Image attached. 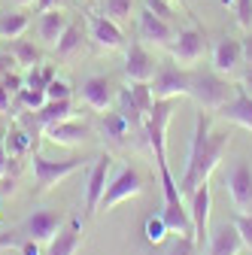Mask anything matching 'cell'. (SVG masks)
Segmentation results:
<instances>
[{"label": "cell", "mask_w": 252, "mask_h": 255, "mask_svg": "<svg viewBox=\"0 0 252 255\" xmlns=\"http://www.w3.org/2000/svg\"><path fill=\"white\" fill-rule=\"evenodd\" d=\"M79 94H82V104H85L88 110H94V113H107V110L113 107V101L119 98L113 79H107V76H88V79L82 82Z\"/></svg>", "instance_id": "cell-13"}, {"label": "cell", "mask_w": 252, "mask_h": 255, "mask_svg": "<svg viewBox=\"0 0 252 255\" xmlns=\"http://www.w3.org/2000/svg\"><path fill=\"white\" fill-rule=\"evenodd\" d=\"M82 46H85V30H82L79 21H70V27L64 30V37H61L58 46H55V55L70 61V58H76L82 52Z\"/></svg>", "instance_id": "cell-23"}, {"label": "cell", "mask_w": 252, "mask_h": 255, "mask_svg": "<svg viewBox=\"0 0 252 255\" xmlns=\"http://www.w3.org/2000/svg\"><path fill=\"white\" fill-rule=\"evenodd\" d=\"M155 70H158V61H155V55L146 49V43L134 40L128 49H125V76L131 82H152Z\"/></svg>", "instance_id": "cell-9"}, {"label": "cell", "mask_w": 252, "mask_h": 255, "mask_svg": "<svg viewBox=\"0 0 252 255\" xmlns=\"http://www.w3.org/2000/svg\"><path fill=\"white\" fill-rule=\"evenodd\" d=\"M234 12H237V24L243 30H252V0H237Z\"/></svg>", "instance_id": "cell-37"}, {"label": "cell", "mask_w": 252, "mask_h": 255, "mask_svg": "<svg viewBox=\"0 0 252 255\" xmlns=\"http://www.w3.org/2000/svg\"><path fill=\"white\" fill-rule=\"evenodd\" d=\"M128 131H131V122L128 119H125L122 113H104V134L110 137V140H125V137H128Z\"/></svg>", "instance_id": "cell-29"}, {"label": "cell", "mask_w": 252, "mask_h": 255, "mask_svg": "<svg viewBox=\"0 0 252 255\" xmlns=\"http://www.w3.org/2000/svg\"><path fill=\"white\" fill-rule=\"evenodd\" d=\"M9 52H12V58H15V64H21V67H40L43 64V49L40 46H34L30 40H9Z\"/></svg>", "instance_id": "cell-25"}, {"label": "cell", "mask_w": 252, "mask_h": 255, "mask_svg": "<svg viewBox=\"0 0 252 255\" xmlns=\"http://www.w3.org/2000/svg\"><path fill=\"white\" fill-rule=\"evenodd\" d=\"M143 9H149L152 15H158V18H164V21H170V24H173V18H176V12H173V6L167 3V0H143Z\"/></svg>", "instance_id": "cell-35"}, {"label": "cell", "mask_w": 252, "mask_h": 255, "mask_svg": "<svg viewBox=\"0 0 252 255\" xmlns=\"http://www.w3.org/2000/svg\"><path fill=\"white\" fill-rule=\"evenodd\" d=\"M82 167L79 158H67V161H52V158L34 152L30 155V173H34V182H37V195H46L49 188H55L61 179H67L70 173H76Z\"/></svg>", "instance_id": "cell-5"}, {"label": "cell", "mask_w": 252, "mask_h": 255, "mask_svg": "<svg viewBox=\"0 0 252 255\" xmlns=\"http://www.w3.org/2000/svg\"><path fill=\"white\" fill-rule=\"evenodd\" d=\"M234 94H237V88L228 79H222V73H192L188 98H195L198 107H204L207 113H219Z\"/></svg>", "instance_id": "cell-3"}, {"label": "cell", "mask_w": 252, "mask_h": 255, "mask_svg": "<svg viewBox=\"0 0 252 255\" xmlns=\"http://www.w3.org/2000/svg\"><path fill=\"white\" fill-rule=\"evenodd\" d=\"M167 255H201V249H198V243H195L192 234H179L173 240V246H170Z\"/></svg>", "instance_id": "cell-33"}, {"label": "cell", "mask_w": 252, "mask_h": 255, "mask_svg": "<svg viewBox=\"0 0 252 255\" xmlns=\"http://www.w3.org/2000/svg\"><path fill=\"white\" fill-rule=\"evenodd\" d=\"M0 88H6L9 94H18V91L24 88V79H21L15 70H9V73H3V79H0Z\"/></svg>", "instance_id": "cell-38"}, {"label": "cell", "mask_w": 252, "mask_h": 255, "mask_svg": "<svg viewBox=\"0 0 252 255\" xmlns=\"http://www.w3.org/2000/svg\"><path fill=\"white\" fill-rule=\"evenodd\" d=\"M3 146H6V155L15 161V158L30 152V137L21 131V128H9V131L3 134Z\"/></svg>", "instance_id": "cell-27"}, {"label": "cell", "mask_w": 252, "mask_h": 255, "mask_svg": "<svg viewBox=\"0 0 252 255\" xmlns=\"http://www.w3.org/2000/svg\"><path fill=\"white\" fill-rule=\"evenodd\" d=\"M228 195L240 213L252 210V167L246 161H237L228 173Z\"/></svg>", "instance_id": "cell-14"}, {"label": "cell", "mask_w": 252, "mask_h": 255, "mask_svg": "<svg viewBox=\"0 0 252 255\" xmlns=\"http://www.w3.org/2000/svg\"><path fill=\"white\" fill-rule=\"evenodd\" d=\"M34 119H37V125L46 131L49 125H58V122H64V119H73V104L70 101H46L34 113Z\"/></svg>", "instance_id": "cell-24"}, {"label": "cell", "mask_w": 252, "mask_h": 255, "mask_svg": "<svg viewBox=\"0 0 252 255\" xmlns=\"http://www.w3.org/2000/svg\"><path fill=\"white\" fill-rule=\"evenodd\" d=\"M173 119V101H155L143 119V137L155 155V164L167 167V125Z\"/></svg>", "instance_id": "cell-2"}, {"label": "cell", "mask_w": 252, "mask_h": 255, "mask_svg": "<svg viewBox=\"0 0 252 255\" xmlns=\"http://www.w3.org/2000/svg\"><path fill=\"white\" fill-rule=\"evenodd\" d=\"M18 101H21L27 110H34V113H37L49 98H46V91H43V88H27V85H24V88L18 91Z\"/></svg>", "instance_id": "cell-32"}, {"label": "cell", "mask_w": 252, "mask_h": 255, "mask_svg": "<svg viewBox=\"0 0 252 255\" xmlns=\"http://www.w3.org/2000/svg\"><path fill=\"white\" fill-rule=\"evenodd\" d=\"M61 225H64V216H61V213H55V210H34L18 228H21L24 237L49 246V240L61 231Z\"/></svg>", "instance_id": "cell-11"}, {"label": "cell", "mask_w": 252, "mask_h": 255, "mask_svg": "<svg viewBox=\"0 0 252 255\" xmlns=\"http://www.w3.org/2000/svg\"><path fill=\"white\" fill-rule=\"evenodd\" d=\"M70 94H73V88H70V82H64V79H52L49 85H46V98L49 101H70Z\"/></svg>", "instance_id": "cell-34"}, {"label": "cell", "mask_w": 252, "mask_h": 255, "mask_svg": "<svg viewBox=\"0 0 252 255\" xmlns=\"http://www.w3.org/2000/svg\"><path fill=\"white\" fill-rule=\"evenodd\" d=\"M46 137L49 143L55 146H82L88 137H91V128L85 122H76V119H64L58 125H49L46 128Z\"/></svg>", "instance_id": "cell-15"}, {"label": "cell", "mask_w": 252, "mask_h": 255, "mask_svg": "<svg viewBox=\"0 0 252 255\" xmlns=\"http://www.w3.org/2000/svg\"><path fill=\"white\" fill-rule=\"evenodd\" d=\"M219 3H222V6H234V3H237V0H219Z\"/></svg>", "instance_id": "cell-45"}, {"label": "cell", "mask_w": 252, "mask_h": 255, "mask_svg": "<svg viewBox=\"0 0 252 255\" xmlns=\"http://www.w3.org/2000/svg\"><path fill=\"white\" fill-rule=\"evenodd\" d=\"M207 52V37H204V30L198 27H182L176 30V37L170 43V55L176 64H182V67H192V64H198Z\"/></svg>", "instance_id": "cell-7"}, {"label": "cell", "mask_w": 252, "mask_h": 255, "mask_svg": "<svg viewBox=\"0 0 252 255\" xmlns=\"http://www.w3.org/2000/svg\"><path fill=\"white\" fill-rule=\"evenodd\" d=\"M173 37H176V27H173L170 21H164V18H158V15H152L149 9H143V12L137 15V40H140V43L170 49Z\"/></svg>", "instance_id": "cell-10"}, {"label": "cell", "mask_w": 252, "mask_h": 255, "mask_svg": "<svg viewBox=\"0 0 252 255\" xmlns=\"http://www.w3.org/2000/svg\"><path fill=\"white\" fill-rule=\"evenodd\" d=\"M161 219H164V225H167L170 234H176V237H179V234H192V237H195L192 210H185L182 201H173V204L164 201V207H161Z\"/></svg>", "instance_id": "cell-20"}, {"label": "cell", "mask_w": 252, "mask_h": 255, "mask_svg": "<svg viewBox=\"0 0 252 255\" xmlns=\"http://www.w3.org/2000/svg\"><path fill=\"white\" fill-rule=\"evenodd\" d=\"M82 219H70L67 222V228H61L52 240H49V249H46V255H76L79 249H82Z\"/></svg>", "instance_id": "cell-17"}, {"label": "cell", "mask_w": 252, "mask_h": 255, "mask_svg": "<svg viewBox=\"0 0 252 255\" xmlns=\"http://www.w3.org/2000/svg\"><path fill=\"white\" fill-rule=\"evenodd\" d=\"M228 134H213V119L198 113L195 119V134H192V146H188V161L185 170L179 176V191L182 198H188L198 185H204L213 170L219 167L222 155L228 152Z\"/></svg>", "instance_id": "cell-1"}, {"label": "cell", "mask_w": 252, "mask_h": 255, "mask_svg": "<svg viewBox=\"0 0 252 255\" xmlns=\"http://www.w3.org/2000/svg\"><path fill=\"white\" fill-rule=\"evenodd\" d=\"M149 88H152L155 101L188 98V91H192V70H185L182 64H158Z\"/></svg>", "instance_id": "cell-4"}, {"label": "cell", "mask_w": 252, "mask_h": 255, "mask_svg": "<svg viewBox=\"0 0 252 255\" xmlns=\"http://www.w3.org/2000/svg\"><path fill=\"white\" fill-rule=\"evenodd\" d=\"M234 228H237V234H240L243 246H246V249H252V213H240V216L234 219Z\"/></svg>", "instance_id": "cell-36"}, {"label": "cell", "mask_w": 252, "mask_h": 255, "mask_svg": "<svg viewBox=\"0 0 252 255\" xmlns=\"http://www.w3.org/2000/svg\"><path fill=\"white\" fill-rule=\"evenodd\" d=\"M128 94H131V101L140 107V113L146 116L149 113V107L155 104V98H152V88H149V82H131V88H128Z\"/></svg>", "instance_id": "cell-31"}, {"label": "cell", "mask_w": 252, "mask_h": 255, "mask_svg": "<svg viewBox=\"0 0 252 255\" xmlns=\"http://www.w3.org/2000/svg\"><path fill=\"white\" fill-rule=\"evenodd\" d=\"M18 252H21V255H40V243L30 240V237H24L21 246H18Z\"/></svg>", "instance_id": "cell-40"}, {"label": "cell", "mask_w": 252, "mask_h": 255, "mask_svg": "<svg viewBox=\"0 0 252 255\" xmlns=\"http://www.w3.org/2000/svg\"><path fill=\"white\" fill-rule=\"evenodd\" d=\"M70 15H67V9H49V12H40V24H37V30H40V40H43V46H58V40L64 37V30L70 27Z\"/></svg>", "instance_id": "cell-19"}, {"label": "cell", "mask_w": 252, "mask_h": 255, "mask_svg": "<svg viewBox=\"0 0 252 255\" xmlns=\"http://www.w3.org/2000/svg\"><path fill=\"white\" fill-rule=\"evenodd\" d=\"M167 3H170V6H176V3H179V6H185V0H167Z\"/></svg>", "instance_id": "cell-46"}, {"label": "cell", "mask_w": 252, "mask_h": 255, "mask_svg": "<svg viewBox=\"0 0 252 255\" xmlns=\"http://www.w3.org/2000/svg\"><path fill=\"white\" fill-rule=\"evenodd\" d=\"M67 3H70V0H37V9L40 12H49V9H67Z\"/></svg>", "instance_id": "cell-39"}, {"label": "cell", "mask_w": 252, "mask_h": 255, "mask_svg": "<svg viewBox=\"0 0 252 255\" xmlns=\"http://www.w3.org/2000/svg\"><path fill=\"white\" fill-rule=\"evenodd\" d=\"M240 64H243V46H240V40L225 37V40H219L213 46V70L216 73L228 76V73H234L240 67Z\"/></svg>", "instance_id": "cell-18"}, {"label": "cell", "mask_w": 252, "mask_h": 255, "mask_svg": "<svg viewBox=\"0 0 252 255\" xmlns=\"http://www.w3.org/2000/svg\"><path fill=\"white\" fill-rule=\"evenodd\" d=\"M15 3H18V6H34L37 0H15Z\"/></svg>", "instance_id": "cell-44"}, {"label": "cell", "mask_w": 252, "mask_h": 255, "mask_svg": "<svg viewBox=\"0 0 252 255\" xmlns=\"http://www.w3.org/2000/svg\"><path fill=\"white\" fill-rule=\"evenodd\" d=\"M240 46H243V61L252 64V30H246V37L240 40Z\"/></svg>", "instance_id": "cell-41"}, {"label": "cell", "mask_w": 252, "mask_h": 255, "mask_svg": "<svg viewBox=\"0 0 252 255\" xmlns=\"http://www.w3.org/2000/svg\"><path fill=\"white\" fill-rule=\"evenodd\" d=\"M110 167H113V158L110 155H98L94 164L88 170V182H85V213L94 216L101 210V198L110 185Z\"/></svg>", "instance_id": "cell-8"}, {"label": "cell", "mask_w": 252, "mask_h": 255, "mask_svg": "<svg viewBox=\"0 0 252 255\" xmlns=\"http://www.w3.org/2000/svg\"><path fill=\"white\" fill-rule=\"evenodd\" d=\"M140 195H143V176H140V170H134V167H122V170L110 179V185H107V191H104V198H101V210H98V213L113 210V207H119V204H125V201H131V198H140Z\"/></svg>", "instance_id": "cell-6"}, {"label": "cell", "mask_w": 252, "mask_h": 255, "mask_svg": "<svg viewBox=\"0 0 252 255\" xmlns=\"http://www.w3.org/2000/svg\"><path fill=\"white\" fill-rule=\"evenodd\" d=\"M104 15L110 21H116L119 27L128 24L134 15V0H104Z\"/></svg>", "instance_id": "cell-28"}, {"label": "cell", "mask_w": 252, "mask_h": 255, "mask_svg": "<svg viewBox=\"0 0 252 255\" xmlns=\"http://www.w3.org/2000/svg\"><path fill=\"white\" fill-rule=\"evenodd\" d=\"M219 116L228 119V122H234V125H240V128H246V131H252V94L237 91L234 98L222 110H219Z\"/></svg>", "instance_id": "cell-21"}, {"label": "cell", "mask_w": 252, "mask_h": 255, "mask_svg": "<svg viewBox=\"0 0 252 255\" xmlns=\"http://www.w3.org/2000/svg\"><path fill=\"white\" fill-rule=\"evenodd\" d=\"M15 67V58H12V52L9 55H0V76H3V73H9Z\"/></svg>", "instance_id": "cell-42"}, {"label": "cell", "mask_w": 252, "mask_h": 255, "mask_svg": "<svg viewBox=\"0 0 252 255\" xmlns=\"http://www.w3.org/2000/svg\"><path fill=\"white\" fill-rule=\"evenodd\" d=\"M207 249H210V255H240L243 240H240V234H237L234 225H222L216 234H210Z\"/></svg>", "instance_id": "cell-22"}, {"label": "cell", "mask_w": 252, "mask_h": 255, "mask_svg": "<svg viewBox=\"0 0 252 255\" xmlns=\"http://www.w3.org/2000/svg\"><path fill=\"white\" fill-rule=\"evenodd\" d=\"M88 27H91V40L98 43L101 49L107 52H116V49H125V34L116 21H110L104 12L101 15H88Z\"/></svg>", "instance_id": "cell-16"}, {"label": "cell", "mask_w": 252, "mask_h": 255, "mask_svg": "<svg viewBox=\"0 0 252 255\" xmlns=\"http://www.w3.org/2000/svg\"><path fill=\"white\" fill-rule=\"evenodd\" d=\"M27 24H30V15L21 12V9L0 15V40H18L27 30Z\"/></svg>", "instance_id": "cell-26"}, {"label": "cell", "mask_w": 252, "mask_h": 255, "mask_svg": "<svg viewBox=\"0 0 252 255\" xmlns=\"http://www.w3.org/2000/svg\"><path fill=\"white\" fill-rule=\"evenodd\" d=\"M192 225H195V243L198 249H204L210 243V207H213V195H210V185H198L192 195Z\"/></svg>", "instance_id": "cell-12"}, {"label": "cell", "mask_w": 252, "mask_h": 255, "mask_svg": "<svg viewBox=\"0 0 252 255\" xmlns=\"http://www.w3.org/2000/svg\"><path fill=\"white\" fill-rule=\"evenodd\" d=\"M243 91L252 94V64H249V70H246V76H243Z\"/></svg>", "instance_id": "cell-43"}, {"label": "cell", "mask_w": 252, "mask_h": 255, "mask_svg": "<svg viewBox=\"0 0 252 255\" xmlns=\"http://www.w3.org/2000/svg\"><path fill=\"white\" fill-rule=\"evenodd\" d=\"M167 234H170V231H167V225H164L161 213L146 219V225H143V237H146L149 243H164V237H167Z\"/></svg>", "instance_id": "cell-30"}]
</instances>
